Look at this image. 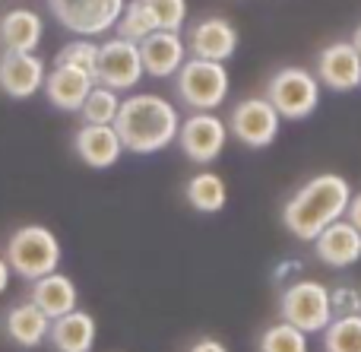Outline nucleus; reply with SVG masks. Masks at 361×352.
Masks as SVG:
<instances>
[{"label": "nucleus", "instance_id": "26", "mask_svg": "<svg viewBox=\"0 0 361 352\" xmlns=\"http://www.w3.org/2000/svg\"><path fill=\"white\" fill-rule=\"evenodd\" d=\"M114 29H118V38L140 44L146 35L156 32V23H152L149 10L143 6V0H127V6H124V13H121V19H118Z\"/></svg>", "mask_w": 361, "mask_h": 352}, {"label": "nucleus", "instance_id": "18", "mask_svg": "<svg viewBox=\"0 0 361 352\" xmlns=\"http://www.w3.org/2000/svg\"><path fill=\"white\" fill-rule=\"evenodd\" d=\"M4 334L10 336L13 346L19 349H38L42 343H48L51 334V317L38 308L35 302H19L13 308H6L4 315Z\"/></svg>", "mask_w": 361, "mask_h": 352}, {"label": "nucleus", "instance_id": "22", "mask_svg": "<svg viewBox=\"0 0 361 352\" xmlns=\"http://www.w3.org/2000/svg\"><path fill=\"white\" fill-rule=\"evenodd\" d=\"M184 197L197 213H222L228 203V184L216 171H197L184 184Z\"/></svg>", "mask_w": 361, "mask_h": 352}, {"label": "nucleus", "instance_id": "15", "mask_svg": "<svg viewBox=\"0 0 361 352\" xmlns=\"http://www.w3.org/2000/svg\"><path fill=\"white\" fill-rule=\"evenodd\" d=\"M73 150L89 169H111L127 152L114 124H82L73 133Z\"/></svg>", "mask_w": 361, "mask_h": 352}, {"label": "nucleus", "instance_id": "11", "mask_svg": "<svg viewBox=\"0 0 361 352\" xmlns=\"http://www.w3.org/2000/svg\"><path fill=\"white\" fill-rule=\"evenodd\" d=\"M317 80L333 92H355L361 89V54L352 42H330L317 51Z\"/></svg>", "mask_w": 361, "mask_h": 352}, {"label": "nucleus", "instance_id": "27", "mask_svg": "<svg viewBox=\"0 0 361 352\" xmlns=\"http://www.w3.org/2000/svg\"><path fill=\"white\" fill-rule=\"evenodd\" d=\"M54 63L76 67V70H82V73H89L95 80V73H99V44L89 42V38H76V42L63 44V48L57 51Z\"/></svg>", "mask_w": 361, "mask_h": 352}, {"label": "nucleus", "instance_id": "23", "mask_svg": "<svg viewBox=\"0 0 361 352\" xmlns=\"http://www.w3.org/2000/svg\"><path fill=\"white\" fill-rule=\"evenodd\" d=\"M326 352H361V315H339L324 330Z\"/></svg>", "mask_w": 361, "mask_h": 352}, {"label": "nucleus", "instance_id": "24", "mask_svg": "<svg viewBox=\"0 0 361 352\" xmlns=\"http://www.w3.org/2000/svg\"><path fill=\"white\" fill-rule=\"evenodd\" d=\"M118 111H121V95L114 89L102 86V83H95L92 92L86 95V102L80 108L82 124H114Z\"/></svg>", "mask_w": 361, "mask_h": 352}, {"label": "nucleus", "instance_id": "13", "mask_svg": "<svg viewBox=\"0 0 361 352\" xmlns=\"http://www.w3.org/2000/svg\"><path fill=\"white\" fill-rule=\"evenodd\" d=\"M187 48L193 57L225 63L238 51V29L222 16H203L187 32Z\"/></svg>", "mask_w": 361, "mask_h": 352}, {"label": "nucleus", "instance_id": "1", "mask_svg": "<svg viewBox=\"0 0 361 352\" xmlns=\"http://www.w3.org/2000/svg\"><path fill=\"white\" fill-rule=\"evenodd\" d=\"M114 131H118L124 150L137 152V156H152V152H162L171 143H178L180 114L175 102H169L165 95L137 92L121 99Z\"/></svg>", "mask_w": 361, "mask_h": 352}, {"label": "nucleus", "instance_id": "19", "mask_svg": "<svg viewBox=\"0 0 361 352\" xmlns=\"http://www.w3.org/2000/svg\"><path fill=\"white\" fill-rule=\"evenodd\" d=\"M44 38V19L29 6H13L0 16V48L35 54Z\"/></svg>", "mask_w": 361, "mask_h": 352}, {"label": "nucleus", "instance_id": "8", "mask_svg": "<svg viewBox=\"0 0 361 352\" xmlns=\"http://www.w3.org/2000/svg\"><path fill=\"white\" fill-rule=\"evenodd\" d=\"M279 127H282V118L269 105L267 95H250V99H241L231 108L228 131L247 150H267V146H273L276 137H279Z\"/></svg>", "mask_w": 361, "mask_h": 352}, {"label": "nucleus", "instance_id": "28", "mask_svg": "<svg viewBox=\"0 0 361 352\" xmlns=\"http://www.w3.org/2000/svg\"><path fill=\"white\" fill-rule=\"evenodd\" d=\"M143 6L149 10L156 29L180 32V25L187 23V0H143Z\"/></svg>", "mask_w": 361, "mask_h": 352}, {"label": "nucleus", "instance_id": "10", "mask_svg": "<svg viewBox=\"0 0 361 352\" xmlns=\"http://www.w3.org/2000/svg\"><path fill=\"white\" fill-rule=\"evenodd\" d=\"M146 76L143 57H140L137 42H124V38H108L99 44V73L95 83L114 89V92H130L140 86V80Z\"/></svg>", "mask_w": 361, "mask_h": 352}, {"label": "nucleus", "instance_id": "30", "mask_svg": "<svg viewBox=\"0 0 361 352\" xmlns=\"http://www.w3.org/2000/svg\"><path fill=\"white\" fill-rule=\"evenodd\" d=\"M345 219H349L352 226L361 232V190L358 194H352V203H349V210H345Z\"/></svg>", "mask_w": 361, "mask_h": 352}, {"label": "nucleus", "instance_id": "12", "mask_svg": "<svg viewBox=\"0 0 361 352\" xmlns=\"http://www.w3.org/2000/svg\"><path fill=\"white\" fill-rule=\"evenodd\" d=\"M48 67L38 54H23V51H4L0 54V92L10 99H32L44 89Z\"/></svg>", "mask_w": 361, "mask_h": 352}, {"label": "nucleus", "instance_id": "9", "mask_svg": "<svg viewBox=\"0 0 361 352\" xmlns=\"http://www.w3.org/2000/svg\"><path fill=\"white\" fill-rule=\"evenodd\" d=\"M228 133H231L228 121H222L216 111H193L180 121L178 143H180V152H184L190 162L209 165L225 152Z\"/></svg>", "mask_w": 361, "mask_h": 352}, {"label": "nucleus", "instance_id": "29", "mask_svg": "<svg viewBox=\"0 0 361 352\" xmlns=\"http://www.w3.org/2000/svg\"><path fill=\"white\" fill-rule=\"evenodd\" d=\"M187 352H231V349L225 346L222 340H216V336H203V340H197Z\"/></svg>", "mask_w": 361, "mask_h": 352}, {"label": "nucleus", "instance_id": "5", "mask_svg": "<svg viewBox=\"0 0 361 352\" xmlns=\"http://www.w3.org/2000/svg\"><path fill=\"white\" fill-rule=\"evenodd\" d=\"M267 99L286 121H305L320 105V80L305 67H279L267 80Z\"/></svg>", "mask_w": 361, "mask_h": 352}, {"label": "nucleus", "instance_id": "32", "mask_svg": "<svg viewBox=\"0 0 361 352\" xmlns=\"http://www.w3.org/2000/svg\"><path fill=\"white\" fill-rule=\"evenodd\" d=\"M352 44H355V48H358V54H361V23H358V29L352 32Z\"/></svg>", "mask_w": 361, "mask_h": 352}, {"label": "nucleus", "instance_id": "3", "mask_svg": "<svg viewBox=\"0 0 361 352\" xmlns=\"http://www.w3.org/2000/svg\"><path fill=\"white\" fill-rule=\"evenodd\" d=\"M4 257L19 279L35 283L61 267V241L48 226H19L6 238Z\"/></svg>", "mask_w": 361, "mask_h": 352}, {"label": "nucleus", "instance_id": "20", "mask_svg": "<svg viewBox=\"0 0 361 352\" xmlns=\"http://www.w3.org/2000/svg\"><path fill=\"white\" fill-rule=\"evenodd\" d=\"M29 302H35L51 321L70 315V311L80 308V289L67 273H48V277L29 283Z\"/></svg>", "mask_w": 361, "mask_h": 352}, {"label": "nucleus", "instance_id": "2", "mask_svg": "<svg viewBox=\"0 0 361 352\" xmlns=\"http://www.w3.org/2000/svg\"><path fill=\"white\" fill-rule=\"evenodd\" d=\"M352 203V184L336 171L314 175L307 184H301L288 203L282 207V222L301 241H314L326 226L336 219H345V210Z\"/></svg>", "mask_w": 361, "mask_h": 352}, {"label": "nucleus", "instance_id": "7", "mask_svg": "<svg viewBox=\"0 0 361 352\" xmlns=\"http://www.w3.org/2000/svg\"><path fill=\"white\" fill-rule=\"evenodd\" d=\"M127 0H48V10L76 38H99L118 25Z\"/></svg>", "mask_w": 361, "mask_h": 352}, {"label": "nucleus", "instance_id": "6", "mask_svg": "<svg viewBox=\"0 0 361 352\" xmlns=\"http://www.w3.org/2000/svg\"><path fill=\"white\" fill-rule=\"evenodd\" d=\"M282 321H288L292 327L311 334H324L330 327L333 315V292L317 279H298V283L286 286L279 302Z\"/></svg>", "mask_w": 361, "mask_h": 352}, {"label": "nucleus", "instance_id": "31", "mask_svg": "<svg viewBox=\"0 0 361 352\" xmlns=\"http://www.w3.org/2000/svg\"><path fill=\"white\" fill-rule=\"evenodd\" d=\"M10 277H13V270H10V264H6V257L0 254V296L10 289Z\"/></svg>", "mask_w": 361, "mask_h": 352}, {"label": "nucleus", "instance_id": "14", "mask_svg": "<svg viewBox=\"0 0 361 352\" xmlns=\"http://www.w3.org/2000/svg\"><path fill=\"white\" fill-rule=\"evenodd\" d=\"M140 57H143V70L152 80H169L178 76V70L187 61V42L180 38V32H165L156 29L152 35H146L140 42Z\"/></svg>", "mask_w": 361, "mask_h": 352}, {"label": "nucleus", "instance_id": "16", "mask_svg": "<svg viewBox=\"0 0 361 352\" xmlns=\"http://www.w3.org/2000/svg\"><path fill=\"white\" fill-rule=\"evenodd\" d=\"M314 254L320 264L333 267V270H345L361 260V232L349 219H336L314 238Z\"/></svg>", "mask_w": 361, "mask_h": 352}, {"label": "nucleus", "instance_id": "21", "mask_svg": "<svg viewBox=\"0 0 361 352\" xmlns=\"http://www.w3.org/2000/svg\"><path fill=\"white\" fill-rule=\"evenodd\" d=\"M95 336H99V324L89 311H70V315L51 321V334L48 343L54 346V352H92L95 349Z\"/></svg>", "mask_w": 361, "mask_h": 352}, {"label": "nucleus", "instance_id": "4", "mask_svg": "<svg viewBox=\"0 0 361 352\" xmlns=\"http://www.w3.org/2000/svg\"><path fill=\"white\" fill-rule=\"evenodd\" d=\"M178 99L190 111H216L225 105L231 89L228 67L219 61H203V57H187L184 67L178 70Z\"/></svg>", "mask_w": 361, "mask_h": 352}, {"label": "nucleus", "instance_id": "17", "mask_svg": "<svg viewBox=\"0 0 361 352\" xmlns=\"http://www.w3.org/2000/svg\"><path fill=\"white\" fill-rule=\"evenodd\" d=\"M95 80L89 73L76 67H67V63H54V70H48L44 76V89L48 102L57 108V111H80L86 95L92 92Z\"/></svg>", "mask_w": 361, "mask_h": 352}, {"label": "nucleus", "instance_id": "25", "mask_svg": "<svg viewBox=\"0 0 361 352\" xmlns=\"http://www.w3.org/2000/svg\"><path fill=\"white\" fill-rule=\"evenodd\" d=\"M260 352H307V334L288 321H276L260 334Z\"/></svg>", "mask_w": 361, "mask_h": 352}]
</instances>
